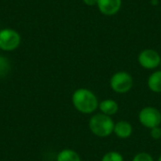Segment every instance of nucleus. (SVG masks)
<instances>
[{"mask_svg":"<svg viewBox=\"0 0 161 161\" xmlns=\"http://www.w3.org/2000/svg\"><path fill=\"white\" fill-rule=\"evenodd\" d=\"M71 100L75 110L85 115L93 114L99 107V100L96 94L86 88L76 89L73 92Z\"/></svg>","mask_w":161,"mask_h":161,"instance_id":"obj_1","label":"nucleus"},{"mask_svg":"<svg viewBox=\"0 0 161 161\" xmlns=\"http://www.w3.org/2000/svg\"><path fill=\"white\" fill-rule=\"evenodd\" d=\"M56 161H82L79 154L73 149H62L57 155Z\"/></svg>","mask_w":161,"mask_h":161,"instance_id":"obj_11","label":"nucleus"},{"mask_svg":"<svg viewBox=\"0 0 161 161\" xmlns=\"http://www.w3.org/2000/svg\"><path fill=\"white\" fill-rule=\"evenodd\" d=\"M83 2H84V4H86L87 6H90V7H92V6L97 5V2H98V0H83Z\"/></svg>","mask_w":161,"mask_h":161,"instance_id":"obj_16","label":"nucleus"},{"mask_svg":"<svg viewBox=\"0 0 161 161\" xmlns=\"http://www.w3.org/2000/svg\"><path fill=\"white\" fill-rule=\"evenodd\" d=\"M101 161H125V158L120 152L109 151L102 157Z\"/></svg>","mask_w":161,"mask_h":161,"instance_id":"obj_12","label":"nucleus"},{"mask_svg":"<svg viewBox=\"0 0 161 161\" xmlns=\"http://www.w3.org/2000/svg\"><path fill=\"white\" fill-rule=\"evenodd\" d=\"M10 70V64L7 58L0 56V77L6 76Z\"/></svg>","mask_w":161,"mask_h":161,"instance_id":"obj_13","label":"nucleus"},{"mask_svg":"<svg viewBox=\"0 0 161 161\" xmlns=\"http://www.w3.org/2000/svg\"><path fill=\"white\" fill-rule=\"evenodd\" d=\"M161 61L160 55L154 49H144L138 56L139 64L146 70H155L159 67Z\"/></svg>","mask_w":161,"mask_h":161,"instance_id":"obj_6","label":"nucleus"},{"mask_svg":"<svg viewBox=\"0 0 161 161\" xmlns=\"http://www.w3.org/2000/svg\"><path fill=\"white\" fill-rule=\"evenodd\" d=\"M98 109L101 113L112 117L113 115L117 114L119 111V105L114 99H104L101 102H99Z\"/></svg>","mask_w":161,"mask_h":161,"instance_id":"obj_9","label":"nucleus"},{"mask_svg":"<svg viewBox=\"0 0 161 161\" xmlns=\"http://www.w3.org/2000/svg\"><path fill=\"white\" fill-rule=\"evenodd\" d=\"M159 67H160V70H161V61H160V65H159Z\"/></svg>","mask_w":161,"mask_h":161,"instance_id":"obj_18","label":"nucleus"},{"mask_svg":"<svg viewBox=\"0 0 161 161\" xmlns=\"http://www.w3.org/2000/svg\"><path fill=\"white\" fill-rule=\"evenodd\" d=\"M115 122L112 117L101 112L93 114L89 120L90 131L98 138H108L113 134Z\"/></svg>","mask_w":161,"mask_h":161,"instance_id":"obj_2","label":"nucleus"},{"mask_svg":"<svg viewBox=\"0 0 161 161\" xmlns=\"http://www.w3.org/2000/svg\"><path fill=\"white\" fill-rule=\"evenodd\" d=\"M113 134L121 140H126L130 138L133 134V126L127 121H118L117 123H115Z\"/></svg>","mask_w":161,"mask_h":161,"instance_id":"obj_8","label":"nucleus"},{"mask_svg":"<svg viewBox=\"0 0 161 161\" xmlns=\"http://www.w3.org/2000/svg\"><path fill=\"white\" fill-rule=\"evenodd\" d=\"M134 85L132 75L125 71H119L113 74L109 79L110 89L118 94H125L129 92Z\"/></svg>","mask_w":161,"mask_h":161,"instance_id":"obj_3","label":"nucleus"},{"mask_svg":"<svg viewBox=\"0 0 161 161\" xmlns=\"http://www.w3.org/2000/svg\"><path fill=\"white\" fill-rule=\"evenodd\" d=\"M147 86L152 92L161 93V70L155 71L149 75Z\"/></svg>","mask_w":161,"mask_h":161,"instance_id":"obj_10","label":"nucleus"},{"mask_svg":"<svg viewBox=\"0 0 161 161\" xmlns=\"http://www.w3.org/2000/svg\"><path fill=\"white\" fill-rule=\"evenodd\" d=\"M138 119L142 126L148 129H152L154 127L160 126L161 111L155 107L147 106L140 110Z\"/></svg>","mask_w":161,"mask_h":161,"instance_id":"obj_4","label":"nucleus"},{"mask_svg":"<svg viewBox=\"0 0 161 161\" xmlns=\"http://www.w3.org/2000/svg\"><path fill=\"white\" fill-rule=\"evenodd\" d=\"M132 161H156L153 156L147 152H140L136 154L133 158Z\"/></svg>","mask_w":161,"mask_h":161,"instance_id":"obj_14","label":"nucleus"},{"mask_svg":"<svg viewBox=\"0 0 161 161\" xmlns=\"http://www.w3.org/2000/svg\"><path fill=\"white\" fill-rule=\"evenodd\" d=\"M122 7V0H98L97 8L106 16H113L119 12Z\"/></svg>","mask_w":161,"mask_h":161,"instance_id":"obj_7","label":"nucleus"},{"mask_svg":"<svg viewBox=\"0 0 161 161\" xmlns=\"http://www.w3.org/2000/svg\"><path fill=\"white\" fill-rule=\"evenodd\" d=\"M157 161H161V155L158 157V160Z\"/></svg>","mask_w":161,"mask_h":161,"instance_id":"obj_17","label":"nucleus"},{"mask_svg":"<svg viewBox=\"0 0 161 161\" xmlns=\"http://www.w3.org/2000/svg\"><path fill=\"white\" fill-rule=\"evenodd\" d=\"M21 43L20 34L11 28H4L0 30V49L3 51H13L19 47Z\"/></svg>","mask_w":161,"mask_h":161,"instance_id":"obj_5","label":"nucleus"},{"mask_svg":"<svg viewBox=\"0 0 161 161\" xmlns=\"http://www.w3.org/2000/svg\"><path fill=\"white\" fill-rule=\"evenodd\" d=\"M150 137H151L154 141H158V140H160L161 139L160 126L154 127V128L150 129Z\"/></svg>","mask_w":161,"mask_h":161,"instance_id":"obj_15","label":"nucleus"}]
</instances>
